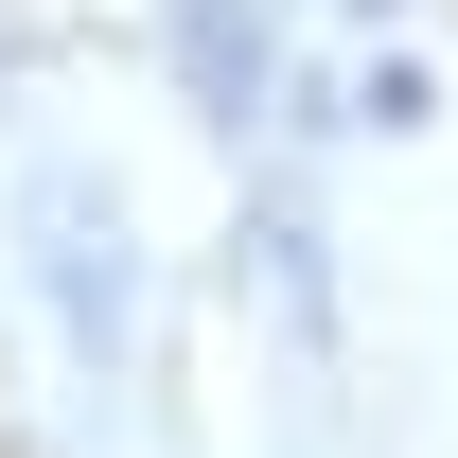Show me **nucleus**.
Listing matches in <instances>:
<instances>
[{
  "label": "nucleus",
  "mask_w": 458,
  "mask_h": 458,
  "mask_svg": "<svg viewBox=\"0 0 458 458\" xmlns=\"http://www.w3.org/2000/svg\"><path fill=\"white\" fill-rule=\"evenodd\" d=\"M18 265H36V300H54L71 370L106 388L123 352H141V229H123V194L89 159H36V176H18Z\"/></svg>",
  "instance_id": "f257e3e1"
},
{
  "label": "nucleus",
  "mask_w": 458,
  "mask_h": 458,
  "mask_svg": "<svg viewBox=\"0 0 458 458\" xmlns=\"http://www.w3.org/2000/svg\"><path fill=\"white\" fill-rule=\"evenodd\" d=\"M159 36H176V89L247 141V123H265V0H176Z\"/></svg>",
  "instance_id": "7ed1b4c3"
},
{
  "label": "nucleus",
  "mask_w": 458,
  "mask_h": 458,
  "mask_svg": "<svg viewBox=\"0 0 458 458\" xmlns=\"http://www.w3.org/2000/svg\"><path fill=\"white\" fill-rule=\"evenodd\" d=\"M247 283H265V335H283L300 370H335V229H318V194H300V176H265V194H247Z\"/></svg>",
  "instance_id": "f03ea898"
},
{
  "label": "nucleus",
  "mask_w": 458,
  "mask_h": 458,
  "mask_svg": "<svg viewBox=\"0 0 458 458\" xmlns=\"http://www.w3.org/2000/svg\"><path fill=\"white\" fill-rule=\"evenodd\" d=\"M352 18H405V0H352Z\"/></svg>",
  "instance_id": "20e7f679"
}]
</instances>
